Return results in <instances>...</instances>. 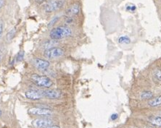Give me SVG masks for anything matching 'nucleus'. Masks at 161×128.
Here are the masks:
<instances>
[{
    "instance_id": "nucleus-17",
    "label": "nucleus",
    "mask_w": 161,
    "mask_h": 128,
    "mask_svg": "<svg viewBox=\"0 0 161 128\" xmlns=\"http://www.w3.org/2000/svg\"><path fill=\"white\" fill-rule=\"evenodd\" d=\"M155 79L158 81H161V70H157L154 74Z\"/></svg>"
},
{
    "instance_id": "nucleus-19",
    "label": "nucleus",
    "mask_w": 161,
    "mask_h": 128,
    "mask_svg": "<svg viewBox=\"0 0 161 128\" xmlns=\"http://www.w3.org/2000/svg\"><path fill=\"white\" fill-rule=\"evenodd\" d=\"M23 57H24L23 51H21V52H19V54H18V61H19V62L22 61L23 59Z\"/></svg>"
},
{
    "instance_id": "nucleus-25",
    "label": "nucleus",
    "mask_w": 161,
    "mask_h": 128,
    "mask_svg": "<svg viewBox=\"0 0 161 128\" xmlns=\"http://www.w3.org/2000/svg\"><path fill=\"white\" fill-rule=\"evenodd\" d=\"M36 1L38 2H43V1H44V0H36Z\"/></svg>"
},
{
    "instance_id": "nucleus-29",
    "label": "nucleus",
    "mask_w": 161,
    "mask_h": 128,
    "mask_svg": "<svg viewBox=\"0 0 161 128\" xmlns=\"http://www.w3.org/2000/svg\"></svg>"
},
{
    "instance_id": "nucleus-3",
    "label": "nucleus",
    "mask_w": 161,
    "mask_h": 128,
    "mask_svg": "<svg viewBox=\"0 0 161 128\" xmlns=\"http://www.w3.org/2000/svg\"><path fill=\"white\" fill-rule=\"evenodd\" d=\"M65 54V51L60 47H52L45 50L44 56L48 59H54L61 57Z\"/></svg>"
},
{
    "instance_id": "nucleus-15",
    "label": "nucleus",
    "mask_w": 161,
    "mask_h": 128,
    "mask_svg": "<svg viewBox=\"0 0 161 128\" xmlns=\"http://www.w3.org/2000/svg\"><path fill=\"white\" fill-rule=\"evenodd\" d=\"M54 42H55V41H46V42H45L44 44V48H45V49H50V48H52L53 46V44H54Z\"/></svg>"
},
{
    "instance_id": "nucleus-21",
    "label": "nucleus",
    "mask_w": 161,
    "mask_h": 128,
    "mask_svg": "<svg viewBox=\"0 0 161 128\" xmlns=\"http://www.w3.org/2000/svg\"><path fill=\"white\" fill-rule=\"evenodd\" d=\"M118 115L117 114H112L111 115V119L112 120H115V119H118Z\"/></svg>"
},
{
    "instance_id": "nucleus-5",
    "label": "nucleus",
    "mask_w": 161,
    "mask_h": 128,
    "mask_svg": "<svg viewBox=\"0 0 161 128\" xmlns=\"http://www.w3.org/2000/svg\"><path fill=\"white\" fill-rule=\"evenodd\" d=\"M26 97L28 99L37 101L44 98V93L43 90H38V89H30L25 93Z\"/></svg>"
},
{
    "instance_id": "nucleus-20",
    "label": "nucleus",
    "mask_w": 161,
    "mask_h": 128,
    "mask_svg": "<svg viewBox=\"0 0 161 128\" xmlns=\"http://www.w3.org/2000/svg\"><path fill=\"white\" fill-rule=\"evenodd\" d=\"M3 33V22L2 20H0V38L2 37Z\"/></svg>"
},
{
    "instance_id": "nucleus-27",
    "label": "nucleus",
    "mask_w": 161,
    "mask_h": 128,
    "mask_svg": "<svg viewBox=\"0 0 161 128\" xmlns=\"http://www.w3.org/2000/svg\"><path fill=\"white\" fill-rule=\"evenodd\" d=\"M1 115H2V111L0 110V117H1Z\"/></svg>"
},
{
    "instance_id": "nucleus-13",
    "label": "nucleus",
    "mask_w": 161,
    "mask_h": 128,
    "mask_svg": "<svg viewBox=\"0 0 161 128\" xmlns=\"http://www.w3.org/2000/svg\"><path fill=\"white\" fill-rule=\"evenodd\" d=\"M153 93L151 91H144L141 94V98L142 100H150L153 97Z\"/></svg>"
},
{
    "instance_id": "nucleus-28",
    "label": "nucleus",
    "mask_w": 161,
    "mask_h": 128,
    "mask_svg": "<svg viewBox=\"0 0 161 128\" xmlns=\"http://www.w3.org/2000/svg\"><path fill=\"white\" fill-rule=\"evenodd\" d=\"M160 114H161V112H160Z\"/></svg>"
},
{
    "instance_id": "nucleus-18",
    "label": "nucleus",
    "mask_w": 161,
    "mask_h": 128,
    "mask_svg": "<svg viewBox=\"0 0 161 128\" xmlns=\"http://www.w3.org/2000/svg\"><path fill=\"white\" fill-rule=\"evenodd\" d=\"M126 10L129 12H134L136 10V7L134 5H127L126 6Z\"/></svg>"
},
{
    "instance_id": "nucleus-6",
    "label": "nucleus",
    "mask_w": 161,
    "mask_h": 128,
    "mask_svg": "<svg viewBox=\"0 0 161 128\" xmlns=\"http://www.w3.org/2000/svg\"><path fill=\"white\" fill-rule=\"evenodd\" d=\"M53 125V121L49 118H38L32 122V125L35 128H46Z\"/></svg>"
},
{
    "instance_id": "nucleus-24",
    "label": "nucleus",
    "mask_w": 161,
    "mask_h": 128,
    "mask_svg": "<svg viewBox=\"0 0 161 128\" xmlns=\"http://www.w3.org/2000/svg\"><path fill=\"white\" fill-rule=\"evenodd\" d=\"M46 128H60L59 126H58V125H50V126L47 127Z\"/></svg>"
},
{
    "instance_id": "nucleus-23",
    "label": "nucleus",
    "mask_w": 161,
    "mask_h": 128,
    "mask_svg": "<svg viewBox=\"0 0 161 128\" xmlns=\"http://www.w3.org/2000/svg\"><path fill=\"white\" fill-rule=\"evenodd\" d=\"M5 0H0V8H2L5 5Z\"/></svg>"
},
{
    "instance_id": "nucleus-11",
    "label": "nucleus",
    "mask_w": 161,
    "mask_h": 128,
    "mask_svg": "<svg viewBox=\"0 0 161 128\" xmlns=\"http://www.w3.org/2000/svg\"><path fill=\"white\" fill-rule=\"evenodd\" d=\"M148 104L151 106H153V107H155V106H160L161 105V96L156 97V98H151V99L149 101Z\"/></svg>"
},
{
    "instance_id": "nucleus-2",
    "label": "nucleus",
    "mask_w": 161,
    "mask_h": 128,
    "mask_svg": "<svg viewBox=\"0 0 161 128\" xmlns=\"http://www.w3.org/2000/svg\"><path fill=\"white\" fill-rule=\"evenodd\" d=\"M30 80L37 86L46 88H50L53 85V81L46 76L39 75L38 74H33L30 77Z\"/></svg>"
},
{
    "instance_id": "nucleus-12",
    "label": "nucleus",
    "mask_w": 161,
    "mask_h": 128,
    "mask_svg": "<svg viewBox=\"0 0 161 128\" xmlns=\"http://www.w3.org/2000/svg\"><path fill=\"white\" fill-rule=\"evenodd\" d=\"M149 120L153 125L161 127V117L152 116V117H149Z\"/></svg>"
},
{
    "instance_id": "nucleus-1",
    "label": "nucleus",
    "mask_w": 161,
    "mask_h": 128,
    "mask_svg": "<svg viewBox=\"0 0 161 128\" xmlns=\"http://www.w3.org/2000/svg\"><path fill=\"white\" fill-rule=\"evenodd\" d=\"M72 30L66 26H58L50 31V36L52 40H60L70 36Z\"/></svg>"
},
{
    "instance_id": "nucleus-14",
    "label": "nucleus",
    "mask_w": 161,
    "mask_h": 128,
    "mask_svg": "<svg viewBox=\"0 0 161 128\" xmlns=\"http://www.w3.org/2000/svg\"><path fill=\"white\" fill-rule=\"evenodd\" d=\"M118 42L120 44H128L131 43V39L129 37L126 36H121L118 38Z\"/></svg>"
},
{
    "instance_id": "nucleus-8",
    "label": "nucleus",
    "mask_w": 161,
    "mask_h": 128,
    "mask_svg": "<svg viewBox=\"0 0 161 128\" xmlns=\"http://www.w3.org/2000/svg\"><path fill=\"white\" fill-rule=\"evenodd\" d=\"M33 65L35 66L36 68H37L40 71H45L50 67V63L47 60L42 59L36 58L34 59L33 60Z\"/></svg>"
},
{
    "instance_id": "nucleus-22",
    "label": "nucleus",
    "mask_w": 161,
    "mask_h": 128,
    "mask_svg": "<svg viewBox=\"0 0 161 128\" xmlns=\"http://www.w3.org/2000/svg\"><path fill=\"white\" fill-rule=\"evenodd\" d=\"M58 18H55V19H54V20H53L52 21V22H50V25H48V26H49V27H50V26H51L52 25H53V24H54V22H55L56 21L58 20Z\"/></svg>"
},
{
    "instance_id": "nucleus-4",
    "label": "nucleus",
    "mask_w": 161,
    "mask_h": 128,
    "mask_svg": "<svg viewBox=\"0 0 161 128\" xmlns=\"http://www.w3.org/2000/svg\"><path fill=\"white\" fill-rule=\"evenodd\" d=\"M28 114L32 116H42V117H51L52 112L50 109L42 107H32L28 109Z\"/></svg>"
},
{
    "instance_id": "nucleus-7",
    "label": "nucleus",
    "mask_w": 161,
    "mask_h": 128,
    "mask_svg": "<svg viewBox=\"0 0 161 128\" xmlns=\"http://www.w3.org/2000/svg\"><path fill=\"white\" fill-rule=\"evenodd\" d=\"M63 5V1L62 0H53L48 2L45 6V11L46 13H52L61 8Z\"/></svg>"
},
{
    "instance_id": "nucleus-9",
    "label": "nucleus",
    "mask_w": 161,
    "mask_h": 128,
    "mask_svg": "<svg viewBox=\"0 0 161 128\" xmlns=\"http://www.w3.org/2000/svg\"><path fill=\"white\" fill-rule=\"evenodd\" d=\"M44 97L50 98V99H58L60 98L62 93L60 90L56 89H46L44 90Z\"/></svg>"
},
{
    "instance_id": "nucleus-10",
    "label": "nucleus",
    "mask_w": 161,
    "mask_h": 128,
    "mask_svg": "<svg viewBox=\"0 0 161 128\" xmlns=\"http://www.w3.org/2000/svg\"><path fill=\"white\" fill-rule=\"evenodd\" d=\"M80 12V7L78 6V5L77 4H74V5H72L68 10H67V14L69 15H78Z\"/></svg>"
},
{
    "instance_id": "nucleus-16",
    "label": "nucleus",
    "mask_w": 161,
    "mask_h": 128,
    "mask_svg": "<svg viewBox=\"0 0 161 128\" xmlns=\"http://www.w3.org/2000/svg\"><path fill=\"white\" fill-rule=\"evenodd\" d=\"M15 34V29H13V30H10V31L8 33L7 36V38L8 41H11L13 37H14Z\"/></svg>"
},
{
    "instance_id": "nucleus-26",
    "label": "nucleus",
    "mask_w": 161,
    "mask_h": 128,
    "mask_svg": "<svg viewBox=\"0 0 161 128\" xmlns=\"http://www.w3.org/2000/svg\"><path fill=\"white\" fill-rule=\"evenodd\" d=\"M1 59H2V52L0 51V60H1Z\"/></svg>"
}]
</instances>
